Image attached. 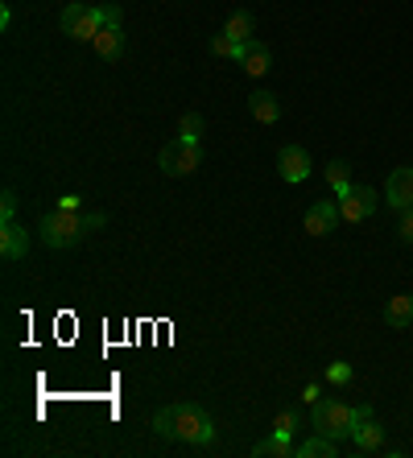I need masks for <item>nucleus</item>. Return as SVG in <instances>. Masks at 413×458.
<instances>
[{
  "instance_id": "obj_3",
  "label": "nucleus",
  "mask_w": 413,
  "mask_h": 458,
  "mask_svg": "<svg viewBox=\"0 0 413 458\" xmlns=\"http://www.w3.org/2000/svg\"><path fill=\"white\" fill-rule=\"evenodd\" d=\"M42 244L46 248H58V252H66V248H75V244H83V235L91 232V219L88 215H79V211H50L42 219Z\"/></svg>"
},
{
  "instance_id": "obj_1",
  "label": "nucleus",
  "mask_w": 413,
  "mask_h": 458,
  "mask_svg": "<svg viewBox=\"0 0 413 458\" xmlns=\"http://www.w3.org/2000/svg\"><path fill=\"white\" fill-rule=\"evenodd\" d=\"M153 429L170 442H190V446H211L215 442V421L203 405H190V401H178V405L157 409L153 417Z\"/></svg>"
},
{
  "instance_id": "obj_4",
  "label": "nucleus",
  "mask_w": 413,
  "mask_h": 458,
  "mask_svg": "<svg viewBox=\"0 0 413 458\" xmlns=\"http://www.w3.org/2000/svg\"><path fill=\"white\" fill-rule=\"evenodd\" d=\"M157 165H162V174H170V178H190V174L203 165V149H198V140L178 137L157 153Z\"/></svg>"
},
{
  "instance_id": "obj_24",
  "label": "nucleus",
  "mask_w": 413,
  "mask_h": 458,
  "mask_svg": "<svg viewBox=\"0 0 413 458\" xmlns=\"http://www.w3.org/2000/svg\"><path fill=\"white\" fill-rule=\"evenodd\" d=\"M397 232H401L405 244H413V207H409V211H401V224H397Z\"/></svg>"
},
{
  "instance_id": "obj_14",
  "label": "nucleus",
  "mask_w": 413,
  "mask_h": 458,
  "mask_svg": "<svg viewBox=\"0 0 413 458\" xmlns=\"http://www.w3.org/2000/svg\"><path fill=\"white\" fill-rule=\"evenodd\" d=\"M249 112L257 124H277L282 120V99L273 96V91H252L249 96Z\"/></svg>"
},
{
  "instance_id": "obj_13",
  "label": "nucleus",
  "mask_w": 413,
  "mask_h": 458,
  "mask_svg": "<svg viewBox=\"0 0 413 458\" xmlns=\"http://www.w3.org/2000/svg\"><path fill=\"white\" fill-rule=\"evenodd\" d=\"M240 71H244V75H252V79L269 75V71H273V50L265 42H249L244 50H240Z\"/></svg>"
},
{
  "instance_id": "obj_27",
  "label": "nucleus",
  "mask_w": 413,
  "mask_h": 458,
  "mask_svg": "<svg viewBox=\"0 0 413 458\" xmlns=\"http://www.w3.org/2000/svg\"><path fill=\"white\" fill-rule=\"evenodd\" d=\"M302 396H306V401H310V405H315V401H318V384H306V388H302Z\"/></svg>"
},
{
  "instance_id": "obj_12",
  "label": "nucleus",
  "mask_w": 413,
  "mask_h": 458,
  "mask_svg": "<svg viewBox=\"0 0 413 458\" xmlns=\"http://www.w3.org/2000/svg\"><path fill=\"white\" fill-rule=\"evenodd\" d=\"M25 252H30V232L17 219H4L0 224V256L4 260H21Z\"/></svg>"
},
{
  "instance_id": "obj_17",
  "label": "nucleus",
  "mask_w": 413,
  "mask_h": 458,
  "mask_svg": "<svg viewBox=\"0 0 413 458\" xmlns=\"http://www.w3.org/2000/svg\"><path fill=\"white\" fill-rule=\"evenodd\" d=\"M257 458H294L298 446H294V437H282V434H269L257 442V450H252Z\"/></svg>"
},
{
  "instance_id": "obj_18",
  "label": "nucleus",
  "mask_w": 413,
  "mask_h": 458,
  "mask_svg": "<svg viewBox=\"0 0 413 458\" xmlns=\"http://www.w3.org/2000/svg\"><path fill=\"white\" fill-rule=\"evenodd\" d=\"M339 446H335V437H326V434H315L310 442H302L298 446V458H335Z\"/></svg>"
},
{
  "instance_id": "obj_26",
  "label": "nucleus",
  "mask_w": 413,
  "mask_h": 458,
  "mask_svg": "<svg viewBox=\"0 0 413 458\" xmlns=\"http://www.w3.org/2000/svg\"><path fill=\"white\" fill-rule=\"evenodd\" d=\"M9 25H13V9L4 4V9H0V30H9Z\"/></svg>"
},
{
  "instance_id": "obj_23",
  "label": "nucleus",
  "mask_w": 413,
  "mask_h": 458,
  "mask_svg": "<svg viewBox=\"0 0 413 458\" xmlns=\"http://www.w3.org/2000/svg\"><path fill=\"white\" fill-rule=\"evenodd\" d=\"M13 215H17V194L4 191V194H0V224H4V219H13Z\"/></svg>"
},
{
  "instance_id": "obj_6",
  "label": "nucleus",
  "mask_w": 413,
  "mask_h": 458,
  "mask_svg": "<svg viewBox=\"0 0 413 458\" xmlns=\"http://www.w3.org/2000/svg\"><path fill=\"white\" fill-rule=\"evenodd\" d=\"M104 30V9L91 4H66L63 9V33L75 42H96V33Z\"/></svg>"
},
{
  "instance_id": "obj_20",
  "label": "nucleus",
  "mask_w": 413,
  "mask_h": 458,
  "mask_svg": "<svg viewBox=\"0 0 413 458\" xmlns=\"http://www.w3.org/2000/svg\"><path fill=\"white\" fill-rule=\"evenodd\" d=\"M269 434L294 437V434H298V413H294V409H282V413L273 417V429H269Z\"/></svg>"
},
{
  "instance_id": "obj_11",
  "label": "nucleus",
  "mask_w": 413,
  "mask_h": 458,
  "mask_svg": "<svg viewBox=\"0 0 413 458\" xmlns=\"http://www.w3.org/2000/svg\"><path fill=\"white\" fill-rule=\"evenodd\" d=\"M384 446H389V429H384L376 417L359 421L356 434H351V450H356V454H381Z\"/></svg>"
},
{
  "instance_id": "obj_19",
  "label": "nucleus",
  "mask_w": 413,
  "mask_h": 458,
  "mask_svg": "<svg viewBox=\"0 0 413 458\" xmlns=\"http://www.w3.org/2000/svg\"><path fill=\"white\" fill-rule=\"evenodd\" d=\"M326 182H331V191H335V194H343L351 186V165L343 157L331 161V165H326Z\"/></svg>"
},
{
  "instance_id": "obj_7",
  "label": "nucleus",
  "mask_w": 413,
  "mask_h": 458,
  "mask_svg": "<svg viewBox=\"0 0 413 458\" xmlns=\"http://www.w3.org/2000/svg\"><path fill=\"white\" fill-rule=\"evenodd\" d=\"M91 50H96L104 63H116V58H124V21H120V9H116V4H104V30L96 33Z\"/></svg>"
},
{
  "instance_id": "obj_21",
  "label": "nucleus",
  "mask_w": 413,
  "mask_h": 458,
  "mask_svg": "<svg viewBox=\"0 0 413 458\" xmlns=\"http://www.w3.org/2000/svg\"><path fill=\"white\" fill-rule=\"evenodd\" d=\"M198 128H203V116H198V112H186V116L178 120V137H182V140H198Z\"/></svg>"
},
{
  "instance_id": "obj_5",
  "label": "nucleus",
  "mask_w": 413,
  "mask_h": 458,
  "mask_svg": "<svg viewBox=\"0 0 413 458\" xmlns=\"http://www.w3.org/2000/svg\"><path fill=\"white\" fill-rule=\"evenodd\" d=\"M335 203H339L343 224H364V219H372V215H376V207H381V194L372 191V186H356V182H351L343 194H335Z\"/></svg>"
},
{
  "instance_id": "obj_9",
  "label": "nucleus",
  "mask_w": 413,
  "mask_h": 458,
  "mask_svg": "<svg viewBox=\"0 0 413 458\" xmlns=\"http://www.w3.org/2000/svg\"><path fill=\"white\" fill-rule=\"evenodd\" d=\"M339 219H343V215H339V203H331V199H318V203L310 207V211H306L302 227H306V235H315V240H323V235L335 232Z\"/></svg>"
},
{
  "instance_id": "obj_2",
  "label": "nucleus",
  "mask_w": 413,
  "mask_h": 458,
  "mask_svg": "<svg viewBox=\"0 0 413 458\" xmlns=\"http://www.w3.org/2000/svg\"><path fill=\"white\" fill-rule=\"evenodd\" d=\"M372 417V405H348V401H339V396H318L315 405H310V421H315L318 434L326 437H351L356 434L359 421H368Z\"/></svg>"
},
{
  "instance_id": "obj_15",
  "label": "nucleus",
  "mask_w": 413,
  "mask_h": 458,
  "mask_svg": "<svg viewBox=\"0 0 413 458\" xmlns=\"http://www.w3.org/2000/svg\"><path fill=\"white\" fill-rule=\"evenodd\" d=\"M223 33H228L236 46H249V42H257V17H252L249 9H236L228 17V25H223Z\"/></svg>"
},
{
  "instance_id": "obj_22",
  "label": "nucleus",
  "mask_w": 413,
  "mask_h": 458,
  "mask_svg": "<svg viewBox=\"0 0 413 458\" xmlns=\"http://www.w3.org/2000/svg\"><path fill=\"white\" fill-rule=\"evenodd\" d=\"M326 380L331 384H351V363H331V368H326Z\"/></svg>"
},
{
  "instance_id": "obj_8",
  "label": "nucleus",
  "mask_w": 413,
  "mask_h": 458,
  "mask_svg": "<svg viewBox=\"0 0 413 458\" xmlns=\"http://www.w3.org/2000/svg\"><path fill=\"white\" fill-rule=\"evenodd\" d=\"M310 170H315V161H310V153H306L302 145H285V149L277 153V174H282V182H290V186L306 182Z\"/></svg>"
},
{
  "instance_id": "obj_16",
  "label": "nucleus",
  "mask_w": 413,
  "mask_h": 458,
  "mask_svg": "<svg viewBox=\"0 0 413 458\" xmlns=\"http://www.w3.org/2000/svg\"><path fill=\"white\" fill-rule=\"evenodd\" d=\"M384 322H389L392 331L413 327V293H397V298H389V306H384Z\"/></svg>"
},
{
  "instance_id": "obj_10",
  "label": "nucleus",
  "mask_w": 413,
  "mask_h": 458,
  "mask_svg": "<svg viewBox=\"0 0 413 458\" xmlns=\"http://www.w3.org/2000/svg\"><path fill=\"white\" fill-rule=\"evenodd\" d=\"M384 199L392 211H409L413 207V165H397L384 182Z\"/></svg>"
},
{
  "instance_id": "obj_25",
  "label": "nucleus",
  "mask_w": 413,
  "mask_h": 458,
  "mask_svg": "<svg viewBox=\"0 0 413 458\" xmlns=\"http://www.w3.org/2000/svg\"><path fill=\"white\" fill-rule=\"evenodd\" d=\"M58 207H63V211H79L83 199H79V194H66V199H58Z\"/></svg>"
}]
</instances>
